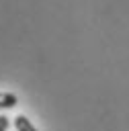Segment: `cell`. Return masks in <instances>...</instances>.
Instances as JSON below:
<instances>
[{
    "label": "cell",
    "mask_w": 129,
    "mask_h": 131,
    "mask_svg": "<svg viewBox=\"0 0 129 131\" xmlns=\"http://www.w3.org/2000/svg\"><path fill=\"white\" fill-rule=\"evenodd\" d=\"M14 129H16V131H37V129H35V125H33L25 115L14 117Z\"/></svg>",
    "instance_id": "7a4b0ae2"
},
{
    "label": "cell",
    "mask_w": 129,
    "mask_h": 131,
    "mask_svg": "<svg viewBox=\"0 0 129 131\" xmlns=\"http://www.w3.org/2000/svg\"><path fill=\"white\" fill-rule=\"evenodd\" d=\"M8 125H10V119H8L6 115H0V131H6Z\"/></svg>",
    "instance_id": "3957f363"
},
{
    "label": "cell",
    "mask_w": 129,
    "mask_h": 131,
    "mask_svg": "<svg viewBox=\"0 0 129 131\" xmlns=\"http://www.w3.org/2000/svg\"><path fill=\"white\" fill-rule=\"evenodd\" d=\"M18 104V98L14 92H0V108H14Z\"/></svg>",
    "instance_id": "6da1fadb"
}]
</instances>
